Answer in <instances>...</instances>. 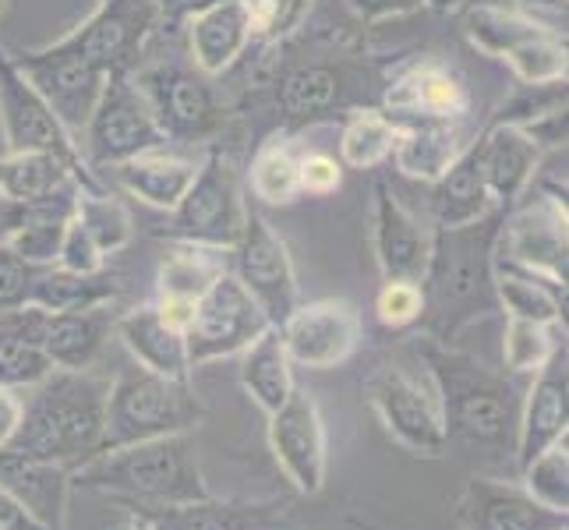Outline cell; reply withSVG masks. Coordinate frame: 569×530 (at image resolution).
<instances>
[{
	"label": "cell",
	"mask_w": 569,
	"mask_h": 530,
	"mask_svg": "<svg viewBox=\"0 0 569 530\" xmlns=\"http://www.w3.org/2000/svg\"><path fill=\"white\" fill-rule=\"evenodd\" d=\"M467 146L470 139L463 131V121H415L400 124V139L389 160L410 181L436 184Z\"/></svg>",
	"instance_id": "29"
},
{
	"label": "cell",
	"mask_w": 569,
	"mask_h": 530,
	"mask_svg": "<svg viewBox=\"0 0 569 530\" xmlns=\"http://www.w3.org/2000/svg\"><path fill=\"white\" fill-rule=\"evenodd\" d=\"M152 107L167 142H206L227 124V110L212 78L194 64L160 61L142 74H131Z\"/></svg>",
	"instance_id": "8"
},
{
	"label": "cell",
	"mask_w": 569,
	"mask_h": 530,
	"mask_svg": "<svg viewBox=\"0 0 569 530\" xmlns=\"http://www.w3.org/2000/svg\"><path fill=\"white\" fill-rule=\"evenodd\" d=\"M0 18H4V0H0Z\"/></svg>",
	"instance_id": "60"
},
{
	"label": "cell",
	"mask_w": 569,
	"mask_h": 530,
	"mask_svg": "<svg viewBox=\"0 0 569 530\" xmlns=\"http://www.w3.org/2000/svg\"><path fill=\"white\" fill-rule=\"evenodd\" d=\"M350 14L365 26H379L389 22V18H407L425 11V0H347Z\"/></svg>",
	"instance_id": "50"
},
{
	"label": "cell",
	"mask_w": 569,
	"mask_h": 530,
	"mask_svg": "<svg viewBox=\"0 0 569 530\" xmlns=\"http://www.w3.org/2000/svg\"><path fill=\"white\" fill-rule=\"evenodd\" d=\"M431 188H436V199H431L436 227H463V223H478L485 216L499 212L492 191H488L475 139H470V146L457 156L453 167H449Z\"/></svg>",
	"instance_id": "33"
},
{
	"label": "cell",
	"mask_w": 569,
	"mask_h": 530,
	"mask_svg": "<svg viewBox=\"0 0 569 530\" xmlns=\"http://www.w3.org/2000/svg\"><path fill=\"white\" fill-rule=\"evenodd\" d=\"M269 449L287 481L301 496H319L326 484V421L316 397L293 389L287 403L269 414Z\"/></svg>",
	"instance_id": "18"
},
{
	"label": "cell",
	"mask_w": 569,
	"mask_h": 530,
	"mask_svg": "<svg viewBox=\"0 0 569 530\" xmlns=\"http://www.w3.org/2000/svg\"><path fill=\"white\" fill-rule=\"evenodd\" d=\"M191 431L134 442L92 457L71 470V484L103 492L124 506H178L209 499Z\"/></svg>",
	"instance_id": "4"
},
{
	"label": "cell",
	"mask_w": 569,
	"mask_h": 530,
	"mask_svg": "<svg viewBox=\"0 0 569 530\" xmlns=\"http://www.w3.org/2000/svg\"><path fill=\"white\" fill-rule=\"evenodd\" d=\"M74 220L89 230V238L100 244L107 259L117 251H124L134 238V220H131L128 206L121 199H113L107 188L103 191H78Z\"/></svg>",
	"instance_id": "42"
},
{
	"label": "cell",
	"mask_w": 569,
	"mask_h": 530,
	"mask_svg": "<svg viewBox=\"0 0 569 530\" xmlns=\"http://www.w3.org/2000/svg\"><path fill=\"white\" fill-rule=\"evenodd\" d=\"M230 251H212L199 244H173L156 266V298L199 301L202 293L230 269Z\"/></svg>",
	"instance_id": "39"
},
{
	"label": "cell",
	"mask_w": 569,
	"mask_h": 530,
	"mask_svg": "<svg viewBox=\"0 0 569 530\" xmlns=\"http://www.w3.org/2000/svg\"><path fill=\"white\" fill-rule=\"evenodd\" d=\"M460 14H463L467 43L502 64L513 61L523 47H531L545 32H552L548 22L513 4H467Z\"/></svg>",
	"instance_id": "32"
},
{
	"label": "cell",
	"mask_w": 569,
	"mask_h": 530,
	"mask_svg": "<svg viewBox=\"0 0 569 530\" xmlns=\"http://www.w3.org/2000/svg\"><path fill=\"white\" fill-rule=\"evenodd\" d=\"M0 152H8V142H4V128H0Z\"/></svg>",
	"instance_id": "59"
},
{
	"label": "cell",
	"mask_w": 569,
	"mask_h": 530,
	"mask_svg": "<svg viewBox=\"0 0 569 530\" xmlns=\"http://www.w3.org/2000/svg\"><path fill=\"white\" fill-rule=\"evenodd\" d=\"M460 530H569L566 513H552L523 492L520 481L467 478L457 502Z\"/></svg>",
	"instance_id": "22"
},
{
	"label": "cell",
	"mask_w": 569,
	"mask_h": 530,
	"mask_svg": "<svg viewBox=\"0 0 569 530\" xmlns=\"http://www.w3.org/2000/svg\"><path fill=\"white\" fill-rule=\"evenodd\" d=\"M475 146H478V160L485 170L488 191H492V199L502 212L509 206H517L527 194V188L535 184V177L541 173V163H545V152H548L527 128L502 124V121H488L475 139Z\"/></svg>",
	"instance_id": "24"
},
{
	"label": "cell",
	"mask_w": 569,
	"mask_h": 530,
	"mask_svg": "<svg viewBox=\"0 0 569 530\" xmlns=\"http://www.w3.org/2000/svg\"><path fill=\"white\" fill-rule=\"evenodd\" d=\"M11 57L36 86V92L50 103V110L61 117V124L78 139L96 100H100V92H103L107 71L86 61L82 53H74L64 39H53L47 47L18 50Z\"/></svg>",
	"instance_id": "13"
},
{
	"label": "cell",
	"mask_w": 569,
	"mask_h": 530,
	"mask_svg": "<svg viewBox=\"0 0 569 530\" xmlns=\"http://www.w3.org/2000/svg\"><path fill=\"white\" fill-rule=\"evenodd\" d=\"M39 326H43V308L36 304L0 316V386L4 389L26 392L53 371L47 350L39 347Z\"/></svg>",
	"instance_id": "35"
},
{
	"label": "cell",
	"mask_w": 569,
	"mask_h": 530,
	"mask_svg": "<svg viewBox=\"0 0 569 530\" xmlns=\"http://www.w3.org/2000/svg\"><path fill=\"white\" fill-rule=\"evenodd\" d=\"M376 319L389 332L418 329L425 319V290L418 280H382L376 293Z\"/></svg>",
	"instance_id": "46"
},
{
	"label": "cell",
	"mask_w": 569,
	"mask_h": 530,
	"mask_svg": "<svg viewBox=\"0 0 569 530\" xmlns=\"http://www.w3.org/2000/svg\"><path fill=\"white\" fill-rule=\"evenodd\" d=\"M163 26L160 0H100L82 26L61 36L100 71H131L149 36Z\"/></svg>",
	"instance_id": "15"
},
{
	"label": "cell",
	"mask_w": 569,
	"mask_h": 530,
	"mask_svg": "<svg viewBox=\"0 0 569 530\" xmlns=\"http://www.w3.org/2000/svg\"><path fill=\"white\" fill-rule=\"evenodd\" d=\"M199 421L202 403L194 397L191 379H167L142 364H131L110 382L100 453L178 436V431H191Z\"/></svg>",
	"instance_id": "5"
},
{
	"label": "cell",
	"mask_w": 569,
	"mask_h": 530,
	"mask_svg": "<svg viewBox=\"0 0 569 530\" xmlns=\"http://www.w3.org/2000/svg\"><path fill=\"white\" fill-rule=\"evenodd\" d=\"M269 329L272 326L262 316V308L251 301V293L227 269L223 277L194 301V316L184 332L191 371L209 361L238 358V353H244Z\"/></svg>",
	"instance_id": "10"
},
{
	"label": "cell",
	"mask_w": 569,
	"mask_h": 530,
	"mask_svg": "<svg viewBox=\"0 0 569 530\" xmlns=\"http://www.w3.org/2000/svg\"><path fill=\"white\" fill-rule=\"evenodd\" d=\"M418 353L428 364L431 389L439 397L446 442H463L470 449L513 453L520 392L502 371L481 364L478 358L457 350L453 343L421 340Z\"/></svg>",
	"instance_id": "2"
},
{
	"label": "cell",
	"mask_w": 569,
	"mask_h": 530,
	"mask_svg": "<svg viewBox=\"0 0 569 530\" xmlns=\"http://www.w3.org/2000/svg\"><path fill=\"white\" fill-rule=\"evenodd\" d=\"M238 376H241L244 392L254 400V407H259L266 418L272 414V410H280L290 392L298 389V386H293V364L287 358L283 340H280L277 329L262 332V337L241 353Z\"/></svg>",
	"instance_id": "38"
},
{
	"label": "cell",
	"mask_w": 569,
	"mask_h": 530,
	"mask_svg": "<svg viewBox=\"0 0 569 530\" xmlns=\"http://www.w3.org/2000/svg\"><path fill=\"white\" fill-rule=\"evenodd\" d=\"M343 184V167L337 156L319 152V149H301V194H316V199H326V194L340 191Z\"/></svg>",
	"instance_id": "49"
},
{
	"label": "cell",
	"mask_w": 569,
	"mask_h": 530,
	"mask_svg": "<svg viewBox=\"0 0 569 530\" xmlns=\"http://www.w3.org/2000/svg\"><path fill=\"white\" fill-rule=\"evenodd\" d=\"M188 57L209 78L233 71L254 43L248 0H209L184 18Z\"/></svg>",
	"instance_id": "23"
},
{
	"label": "cell",
	"mask_w": 569,
	"mask_h": 530,
	"mask_svg": "<svg viewBox=\"0 0 569 530\" xmlns=\"http://www.w3.org/2000/svg\"><path fill=\"white\" fill-rule=\"evenodd\" d=\"M78 146H82L89 167H117L131 156L167 146L146 92L131 78V71L107 74L100 100H96L82 134H78Z\"/></svg>",
	"instance_id": "7"
},
{
	"label": "cell",
	"mask_w": 569,
	"mask_h": 530,
	"mask_svg": "<svg viewBox=\"0 0 569 530\" xmlns=\"http://www.w3.org/2000/svg\"><path fill=\"white\" fill-rule=\"evenodd\" d=\"M520 484L535 502H541L552 513L569 517V449L566 439L548 446L527 467H520Z\"/></svg>",
	"instance_id": "43"
},
{
	"label": "cell",
	"mask_w": 569,
	"mask_h": 530,
	"mask_svg": "<svg viewBox=\"0 0 569 530\" xmlns=\"http://www.w3.org/2000/svg\"><path fill=\"white\" fill-rule=\"evenodd\" d=\"M121 530H152V527H149V523H146L142 517H134V520H131L128 527H121Z\"/></svg>",
	"instance_id": "56"
},
{
	"label": "cell",
	"mask_w": 569,
	"mask_h": 530,
	"mask_svg": "<svg viewBox=\"0 0 569 530\" xmlns=\"http://www.w3.org/2000/svg\"><path fill=\"white\" fill-rule=\"evenodd\" d=\"M365 400L379 414L382 428L418 457L446 453V424L431 379H418L403 364H379L365 379Z\"/></svg>",
	"instance_id": "9"
},
{
	"label": "cell",
	"mask_w": 569,
	"mask_h": 530,
	"mask_svg": "<svg viewBox=\"0 0 569 530\" xmlns=\"http://www.w3.org/2000/svg\"><path fill=\"white\" fill-rule=\"evenodd\" d=\"M110 382L86 371L53 368L43 382L22 392V424L11 449L53 460L68 470L89 463L103 449Z\"/></svg>",
	"instance_id": "3"
},
{
	"label": "cell",
	"mask_w": 569,
	"mask_h": 530,
	"mask_svg": "<svg viewBox=\"0 0 569 530\" xmlns=\"http://www.w3.org/2000/svg\"><path fill=\"white\" fill-rule=\"evenodd\" d=\"M350 527H355V530H376V527H371V523H361V520H347Z\"/></svg>",
	"instance_id": "57"
},
{
	"label": "cell",
	"mask_w": 569,
	"mask_h": 530,
	"mask_svg": "<svg viewBox=\"0 0 569 530\" xmlns=\"http://www.w3.org/2000/svg\"><path fill=\"white\" fill-rule=\"evenodd\" d=\"M117 293H121V283L107 269L82 277V272H68L61 266H43L32 283L29 304L43 311H92V308H110V301H117Z\"/></svg>",
	"instance_id": "40"
},
{
	"label": "cell",
	"mask_w": 569,
	"mask_h": 530,
	"mask_svg": "<svg viewBox=\"0 0 569 530\" xmlns=\"http://www.w3.org/2000/svg\"><path fill=\"white\" fill-rule=\"evenodd\" d=\"M316 0H248L254 43L251 50H277L287 47L308 22Z\"/></svg>",
	"instance_id": "44"
},
{
	"label": "cell",
	"mask_w": 569,
	"mask_h": 530,
	"mask_svg": "<svg viewBox=\"0 0 569 530\" xmlns=\"http://www.w3.org/2000/svg\"><path fill=\"white\" fill-rule=\"evenodd\" d=\"M509 4L527 11V14H535V18H541V14H566V0H509Z\"/></svg>",
	"instance_id": "54"
},
{
	"label": "cell",
	"mask_w": 569,
	"mask_h": 530,
	"mask_svg": "<svg viewBox=\"0 0 569 530\" xmlns=\"http://www.w3.org/2000/svg\"><path fill=\"white\" fill-rule=\"evenodd\" d=\"M248 191L262 206H293L301 199V149L290 131H272L251 152Z\"/></svg>",
	"instance_id": "37"
},
{
	"label": "cell",
	"mask_w": 569,
	"mask_h": 530,
	"mask_svg": "<svg viewBox=\"0 0 569 530\" xmlns=\"http://www.w3.org/2000/svg\"><path fill=\"white\" fill-rule=\"evenodd\" d=\"M0 530H47L22 502H14L4 488H0Z\"/></svg>",
	"instance_id": "52"
},
{
	"label": "cell",
	"mask_w": 569,
	"mask_h": 530,
	"mask_svg": "<svg viewBox=\"0 0 569 530\" xmlns=\"http://www.w3.org/2000/svg\"><path fill=\"white\" fill-rule=\"evenodd\" d=\"M470 4H509V0H470Z\"/></svg>",
	"instance_id": "58"
},
{
	"label": "cell",
	"mask_w": 569,
	"mask_h": 530,
	"mask_svg": "<svg viewBox=\"0 0 569 530\" xmlns=\"http://www.w3.org/2000/svg\"><path fill=\"white\" fill-rule=\"evenodd\" d=\"M152 530H269L283 517V502H220L194 499L178 506H131Z\"/></svg>",
	"instance_id": "27"
},
{
	"label": "cell",
	"mask_w": 569,
	"mask_h": 530,
	"mask_svg": "<svg viewBox=\"0 0 569 530\" xmlns=\"http://www.w3.org/2000/svg\"><path fill=\"white\" fill-rule=\"evenodd\" d=\"M569 431V353L566 343L556 347L552 358L541 371L531 376V389L520 400V421H517V446L513 463L517 470L531 463L548 446L566 439Z\"/></svg>",
	"instance_id": "20"
},
{
	"label": "cell",
	"mask_w": 569,
	"mask_h": 530,
	"mask_svg": "<svg viewBox=\"0 0 569 530\" xmlns=\"http://www.w3.org/2000/svg\"><path fill=\"white\" fill-rule=\"evenodd\" d=\"M371 251L382 280L421 283L431 254V227L410 212L386 181H376V202H371Z\"/></svg>",
	"instance_id": "21"
},
{
	"label": "cell",
	"mask_w": 569,
	"mask_h": 530,
	"mask_svg": "<svg viewBox=\"0 0 569 530\" xmlns=\"http://www.w3.org/2000/svg\"><path fill=\"white\" fill-rule=\"evenodd\" d=\"M0 128L8 149H39L57 152L78 170H92L74 134L61 124V117L36 92V86L14 64L11 50L0 39Z\"/></svg>",
	"instance_id": "14"
},
{
	"label": "cell",
	"mask_w": 569,
	"mask_h": 530,
	"mask_svg": "<svg viewBox=\"0 0 569 530\" xmlns=\"http://www.w3.org/2000/svg\"><path fill=\"white\" fill-rule=\"evenodd\" d=\"M230 272L251 293V301L262 308V316L269 319L272 329H280L290 311L301 304V287L287 241L272 230L269 220H262L251 209L241 241L230 251Z\"/></svg>",
	"instance_id": "11"
},
{
	"label": "cell",
	"mask_w": 569,
	"mask_h": 530,
	"mask_svg": "<svg viewBox=\"0 0 569 530\" xmlns=\"http://www.w3.org/2000/svg\"><path fill=\"white\" fill-rule=\"evenodd\" d=\"M57 266L68 269V272H82V277H92V272L107 269V254L100 251V244L89 238V230L78 223L74 216H71V223L64 230L61 251H57Z\"/></svg>",
	"instance_id": "48"
},
{
	"label": "cell",
	"mask_w": 569,
	"mask_h": 530,
	"mask_svg": "<svg viewBox=\"0 0 569 530\" xmlns=\"http://www.w3.org/2000/svg\"><path fill=\"white\" fill-rule=\"evenodd\" d=\"M113 332H117V340L124 343V350L131 353L134 364H142L167 379H191L184 332L163 319V311L156 308V301L117 316Z\"/></svg>",
	"instance_id": "28"
},
{
	"label": "cell",
	"mask_w": 569,
	"mask_h": 530,
	"mask_svg": "<svg viewBox=\"0 0 569 530\" xmlns=\"http://www.w3.org/2000/svg\"><path fill=\"white\" fill-rule=\"evenodd\" d=\"M496 254L502 262L535 269L541 277L566 283L569 241H566V194L538 191L502 212Z\"/></svg>",
	"instance_id": "12"
},
{
	"label": "cell",
	"mask_w": 569,
	"mask_h": 530,
	"mask_svg": "<svg viewBox=\"0 0 569 530\" xmlns=\"http://www.w3.org/2000/svg\"><path fill=\"white\" fill-rule=\"evenodd\" d=\"M552 329L559 326H541V322H523L509 319L502 332V364L513 376H535L545 368V361L556 353V337Z\"/></svg>",
	"instance_id": "45"
},
{
	"label": "cell",
	"mask_w": 569,
	"mask_h": 530,
	"mask_svg": "<svg viewBox=\"0 0 569 530\" xmlns=\"http://www.w3.org/2000/svg\"><path fill=\"white\" fill-rule=\"evenodd\" d=\"M96 4H100V0H96Z\"/></svg>",
	"instance_id": "61"
},
{
	"label": "cell",
	"mask_w": 569,
	"mask_h": 530,
	"mask_svg": "<svg viewBox=\"0 0 569 530\" xmlns=\"http://www.w3.org/2000/svg\"><path fill=\"white\" fill-rule=\"evenodd\" d=\"M78 191L82 188L61 191V194H53V199L36 202V206H18V216H14L4 241L22 254L26 262L39 266V269L57 266V251H61L64 230L74 216Z\"/></svg>",
	"instance_id": "36"
},
{
	"label": "cell",
	"mask_w": 569,
	"mask_h": 530,
	"mask_svg": "<svg viewBox=\"0 0 569 530\" xmlns=\"http://www.w3.org/2000/svg\"><path fill=\"white\" fill-rule=\"evenodd\" d=\"M36 277L39 266L26 262L8 241H0V316L29 304Z\"/></svg>",
	"instance_id": "47"
},
{
	"label": "cell",
	"mask_w": 569,
	"mask_h": 530,
	"mask_svg": "<svg viewBox=\"0 0 569 530\" xmlns=\"http://www.w3.org/2000/svg\"><path fill=\"white\" fill-rule=\"evenodd\" d=\"M272 96H277V113L283 128L293 131L329 121L340 110H355L358 78L340 61H301L272 78Z\"/></svg>",
	"instance_id": "19"
},
{
	"label": "cell",
	"mask_w": 569,
	"mask_h": 530,
	"mask_svg": "<svg viewBox=\"0 0 569 530\" xmlns=\"http://www.w3.org/2000/svg\"><path fill=\"white\" fill-rule=\"evenodd\" d=\"M0 488L14 502H22L47 530H64L68 492H71L68 467L4 446L0 449Z\"/></svg>",
	"instance_id": "26"
},
{
	"label": "cell",
	"mask_w": 569,
	"mask_h": 530,
	"mask_svg": "<svg viewBox=\"0 0 569 530\" xmlns=\"http://www.w3.org/2000/svg\"><path fill=\"white\" fill-rule=\"evenodd\" d=\"M467 4L470 0H425V8L436 11V14H460Z\"/></svg>",
	"instance_id": "55"
},
{
	"label": "cell",
	"mask_w": 569,
	"mask_h": 530,
	"mask_svg": "<svg viewBox=\"0 0 569 530\" xmlns=\"http://www.w3.org/2000/svg\"><path fill=\"white\" fill-rule=\"evenodd\" d=\"M400 139V124L382 107H355L340 128V167L379 170L389 163Z\"/></svg>",
	"instance_id": "41"
},
{
	"label": "cell",
	"mask_w": 569,
	"mask_h": 530,
	"mask_svg": "<svg viewBox=\"0 0 569 530\" xmlns=\"http://www.w3.org/2000/svg\"><path fill=\"white\" fill-rule=\"evenodd\" d=\"M202 4H209V0H160L163 26H167V22H184V18H188L194 8H202Z\"/></svg>",
	"instance_id": "53"
},
{
	"label": "cell",
	"mask_w": 569,
	"mask_h": 530,
	"mask_svg": "<svg viewBox=\"0 0 569 530\" xmlns=\"http://www.w3.org/2000/svg\"><path fill=\"white\" fill-rule=\"evenodd\" d=\"M194 170H199V163L163 146V149H149L142 156H131V160L117 163L113 177H117V184L128 194H134L139 202H146L149 209L170 212L191 188Z\"/></svg>",
	"instance_id": "31"
},
{
	"label": "cell",
	"mask_w": 569,
	"mask_h": 530,
	"mask_svg": "<svg viewBox=\"0 0 569 530\" xmlns=\"http://www.w3.org/2000/svg\"><path fill=\"white\" fill-rule=\"evenodd\" d=\"M113 332V319L107 308L92 311H43L39 326V347L47 350L53 368L86 371Z\"/></svg>",
	"instance_id": "30"
},
{
	"label": "cell",
	"mask_w": 569,
	"mask_h": 530,
	"mask_svg": "<svg viewBox=\"0 0 569 530\" xmlns=\"http://www.w3.org/2000/svg\"><path fill=\"white\" fill-rule=\"evenodd\" d=\"M496 304L506 319L562 326L566 329V283L541 277L535 269L502 262L496 254Z\"/></svg>",
	"instance_id": "34"
},
{
	"label": "cell",
	"mask_w": 569,
	"mask_h": 530,
	"mask_svg": "<svg viewBox=\"0 0 569 530\" xmlns=\"http://www.w3.org/2000/svg\"><path fill=\"white\" fill-rule=\"evenodd\" d=\"M18 424H22V392L0 386V449L11 446Z\"/></svg>",
	"instance_id": "51"
},
{
	"label": "cell",
	"mask_w": 569,
	"mask_h": 530,
	"mask_svg": "<svg viewBox=\"0 0 569 530\" xmlns=\"http://www.w3.org/2000/svg\"><path fill=\"white\" fill-rule=\"evenodd\" d=\"M71 188L103 191V181L92 170H78L57 152H39V149L0 152V199L4 202L36 206Z\"/></svg>",
	"instance_id": "25"
},
{
	"label": "cell",
	"mask_w": 569,
	"mask_h": 530,
	"mask_svg": "<svg viewBox=\"0 0 569 530\" xmlns=\"http://www.w3.org/2000/svg\"><path fill=\"white\" fill-rule=\"evenodd\" d=\"M293 368L329 371L340 368L361 347V316L350 301L322 298L301 301L277 329Z\"/></svg>",
	"instance_id": "16"
},
{
	"label": "cell",
	"mask_w": 569,
	"mask_h": 530,
	"mask_svg": "<svg viewBox=\"0 0 569 530\" xmlns=\"http://www.w3.org/2000/svg\"><path fill=\"white\" fill-rule=\"evenodd\" d=\"M379 107L397 124L415 121H467L475 110V92L467 78L446 61L425 57V61L407 64L382 86Z\"/></svg>",
	"instance_id": "17"
},
{
	"label": "cell",
	"mask_w": 569,
	"mask_h": 530,
	"mask_svg": "<svg viewBox=\"0 0 569 530\" xmlns=\"http://www.w3.org/2000/svg\"><path fill=\"white\" fill-rule=\"evenodd\" d=\"M502 209L463 227H431V254L421 277L425 337L453 343L457 332L499 311L496 304V241Z\"/></svg>",
	"instance_id": "1"
},
{
	"label": "cell",
	"mask_w": 569,
	"mask_h": 530,
	"mask_svg": "<svg viewBox=\"0 0 569 530\" xmlns=\"http://www.w3.org/2000/svg\"><path fill=\"white\" fill-rule=\"evenodd\" d=\"M244 220L248 206L238 167L220 146H212L194 170V181L184 191V199L167 212V223L156 230V238L170 244L233 251L244 233Z\"/></svg>",
	"instance_id": "6"
}]
</instances>
